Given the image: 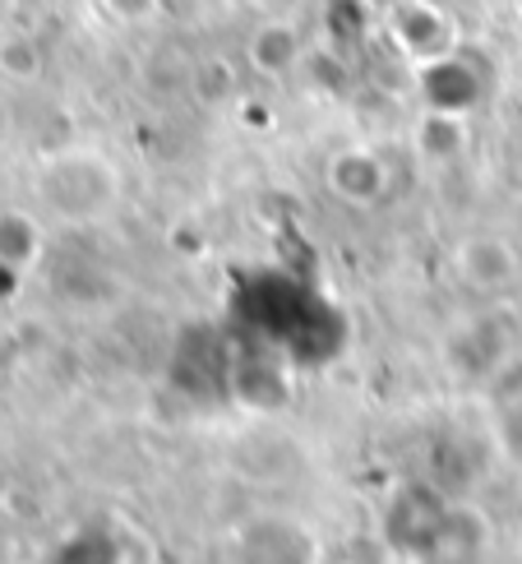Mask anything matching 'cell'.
<instances>
[{
    "instance_id": "cell-6",
    "label": "cell",
    "mask_w": 522,
    "mask_h": 564,
    "mask_svg": "<svg viewBox=\"0 0 522 564\" xmlns=\"http://www.w3.org/2000/svg\"><path fill=\"white\" fill-rule=\"evenodd\" d=\"M42 254V227L23 208H0V269L23 273Z\"/></svg>"
},
{
    "instance_id": "cell-4",
    "label": "cell",
    "mask_w": 522,
    "mask_h": 564,
    "mask_svg": "<svg viewBox=\"0 0 522 564\" xmlns=\"http://www.w3.org/2000/svg\"><path fill=\"white\" fill-rule=\"evenodd\" d=\"M324 185H328V195L342 199L347 208H370L389 195V162L379 158L370 144H347L338 153H328L324 162Z\"/></svg>"
},
{
    "instance_id": "cell-3",
    "label": "cell",
    "mask_w": 522,
    "mask_h": 564,
    "mask_svg": "<svg viewBox=\"0 0 522 564\" xmlns=\"http://www.w3.org/2000/svg\"><path fill=\"white\" fill-rule=\"evenodd\" d=\"M448 264H454L463 288L481 296H500L522 278V250L509 237H500V231H471V237L454 246Z\"/></svg>"
},
{
    "instance_id": "cell-5",
    "label": "cell",
    "mask_w": 522,
    "mask_h": 564,
    "mask_svg": "<svg viewBox=\"0 0 522 564\" xmlns=\"http://www.w3.org/2000/svg\"><path fill=\"white\" fill-rule=\"evenodd\" d=\"M305 61V33L296 14H259L246 37V65L259 79H287Z\"/></svg>"
},
{
    "instance_id": "cell-7",
    "label": "cell",
    "mask_w": 522,
    "mask_h": 564,
    "mask_svg": "<svg viewBox=\"0 0 522 564\" xmlns=\"http://www.w3.org/2000/svg\"><path fill=\"white\" fill-rule=\"evenodd\" d=\"M46 69V52L33 33H0V79L6 84H37Z\"/></svg>"
},
{
    "instance_id": "cell-1",
    "label": "cell",
    "mask_w": 522,
    "mask_h": 564,
    "mask_svg": "<svg viewBox=\"0 0 522 564\" xmlns=\"http://www.w3.org/2000/svg\"><path fill=\"white\" fill-rule=\"evenodd\" d=\"M33 199L61 227H102L126 204V172L98 144H61L37 158Z\"/></svg>"
},
{
    "instance_id": "cell-2",
    "label": "cell",
    "mask_w": 522,
    "mask_h": 564,
    "mask_svg": "<svg viewBox=\"0 0 522 564\" xmlns=\"http://www.w3.org/2000/svg\"><path fill=\"white\" fill-rule=\"evenodd\" d=\"M389 37L416 69H439L458 46V23L431 0H402L389 14Z\"/></svg>"
},
{
    "instance_id": "cell-9",
    "label": "cell",
    "mask_w": 522,
    "mask_h": 564,
    "mask_svg": "<svg viewBox=\"0 0 522 564\" xmlns=\"http://www.w3.org/2000/svg\"><path fill=\"white\" fill-rule=\"evenodd\" d=\"M250 6H254L259 14H296V19H301L305 0H250Z\"/></svg>"
},
{
    "instance_id": "cell-10",
    "label": "cell",
    "mask_w": 522,
    "mask_h": 564,
    "mask_svg": "<svg viewBox=\"0 0 522 564\" xmlns=\"http://www.w3.org/2000/svg\"><path fill=\"white\" fill-rule=\"evenodd\" d=\"M10 126H14V121H10V102L0 98V144H6V139H10Z\"/></svg>"
},
{
    "instance_id": "cell-8",
    "label": "cell",
    "mask_w": 522,
    "mask_h": 564,
    "mask_svg": "<svg viewBox=\"0 0 522 564\" xmlns=\"http://www.w3.org/2000/svg\"><path fill=\"white\" fill-rule=\"evenodd\" d=\"M162 6H167V0H98V10L116 29H149V23L162 19Z\"/></svg>"
}]
</instances>
